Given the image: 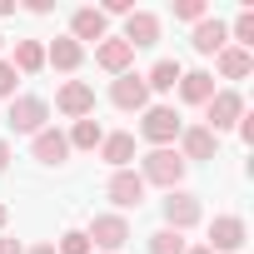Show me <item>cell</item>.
<instances>
[{"instance_id":"cell-34","label":"cell","mask_w":254,"mask_h":254,"mask_svg":"<svg viewBox=\"0 0 254 254\" xmlns=\"http://www.w3.org/2000/svg\"><path fill=\"white\" fill-rule=\"evenodd\" d=\"M185 254H209V249H204V244H199V249H185Z\"/></svg>"},{"instance_id":"cell-29","label":"cell","mask_w":254,"mask_h":254,"mask_svg":"<svg viewBox=\"0 0 254 254\" xmlns=\"http://www.w3.org/2000/svg\"><path fill=\"white\" fill-rule=\"evenodd\" d=\"M100 15H105V20H110V15H135V0H105Z\"/></svg>"},{"instance_id":"cell-14","label":"cell","mask_w":254,"mask_h":254,"mask_svg":"<svg viewBox=\"0 0 254 254\" xmlns=\"http://www.w3.org/2000/svg\"><path fill=\"white\" fill-rule=\"evenodd\" d=\"M100 160H105L110 170H130V160H135V135H105V140H100Z\"/></svg>"},{"instance_id":"cell-17","label":"cell","mask_w":254,"mask_h":254,"mask_svg":"<svg viewBox=\"0 0 254 254\" xmlns=\"http://www.w3.org/2000/svg\"><path fill=\"white\" fill-rule=\"evenodd\" d=\"M180 95H185L190 105H209V95H214V75H209V70H190V75H180Z\"/></svg>"},{"instance_id":"cell-12","label":"cell","mask_w":254,"mask_h":254,"mask_svg":"<svg viewBox=\"0 0 254 254\" xmlns=\"http://www.w3.org/2000/svg\"><path fill=\"white\" fill-rule=\"evenodd\" d=\"M214 135L204 130V125H190V130H180V160L190 165V160H214Z\"/></svg>"},{"instance_id":"cell-2","label":"cell","mask_w":254,"mask_h":254,"mask_svg":"<svg viewBox=\"0 0 254 254\" xmlns=\"http://www.w3.org/2000/svg\"><path fill=\"white\" fill-rule=\"evenodd\" d=\"M45 120H50V105H45L40 95H20V100H10V130H20V135H40Z\"/></svg>"},{"instance_id":"cell-26","label":"cell","mask_w":254,"mask_h":254,"mask_svg":"<svg viewBox=\"0 0 254 254\" xmlns=\"http://www.w3.org/2000/svg\"><path fill=\"white\" fill-rule=\"evenodd\" d=\"M234 40H239V50L254 45V10H239V20H234Z\"/></svg>"},{"instance_id":"cell-10","label":"cell","mask_w":254,"mask_h":254,"mask_svg":"<svg viewBox=\"0 0 254 254\" xmlns=\"http://www.w3.org/2000/svg\"><path fill=\"white\" fill-rule=\"evenodd\" d=\"M130 50H145V45H155L160 40V20L150 15V10H135V15H125V35H120Z\"/></svg>"},{"instance_id":"cell-22","label":"cell","mask_w":254,"mask_h":254,"mask_svg":"<svg viewBox=\"0 0 254 254\" xmlns=\"http://www.w3.org/2000/svg\"><path fill=\"white\" fill-rule=\"evenodd\" d=\"M65 140H70V150H95V145L105 140V130H100L95 120H75V130H70Z\"/></svg>"},{"instance_id":"cell-9","label":"cell","mask_w":254,"mask_h":254,"mask_svg":"<svg viewBox=\"0 0 254 254\" xmlns=\"http://www.w3.org/2000/svg\"><path fill=\"white\" fill-rule=\"evenodd\" d=\"M110 100L120 105V110H145V100H150V90H145V75H115V85H110Z\"/></svg>"},{"instance_id":"cell-8","label":"cell","mask_w":254,"mask_h":254,"mask_svg":"<svg viewBox=\"0 0 254 254\" xmlns=\"http://www.w3.org/2000/svg\"><path fill=\"white\" fill-rule=\"evenodd\" d=\"M110 199H115L120 209H140V204H145V180H140L135 170H115V175H110Z\"/></svg>"},{"instance_id":"cell-19","label":"cell","mask_w":254,"mask_h":254,"mask_svg":"<svg viewBox=\"0 0 254 254\" xmlns=\"http://www.w3.org/2000/svg\"><path fill=\"white\" fill-rule=\"evenodd\" d=\"M95 60H100L110 75H125V70H130V60H135V50L125 45V40H105V45L95 50Z\"/></svg>"},{"instance_id":"cell-1","label":"cell","mask_w":254,"mask_h":254,"mask_svg":"<svg viewBox=\"0 0 254 254\" xmlns=\"http://www.w3.org/2000/svg\"><path fill=\"white\" fill-rule=\"evenodd\" d=\"M140 180H145V185H165V190H175V185L185 180V160H180V150H150Z\"/></svg>"},{"instance_id":"cell-11","label":"cell","mask_w":254,"mask_h":254,"mask_svg":"<svg viewBox=\"0 0 254 254\" xmlns=\"http://www.w3.org/2000/svg\"><path fill=\"white\" fill-rule=\"evenodd\" d=\"M55 105H60V115H70V120H90V110H95V90L80 85V80H70V85L55 95Z\"/></svg>"},{"instance_id":"cell-24","label":"cell","mask_w":254,"mask_h":254,"mask_svg":"<svg viewBox=\"0 0 254 254\" xmlns=\"http://www.w3.org/2000/svg\"><path fill=\"white\" fill-rule=\"evenodd\" d=\"M190 244H185V234H175V229H155L150 234V254H185Z\"/></svg>"},{"instance_id":"cell-3","label":"cell","mask_w":254,"mask_h":254,"mask_svg":"<svg viewBox=\"0 0 254 254\" xmlns=\"http://www.w3.org/2000/svg\"><path fill=\"white\" fill-rule=\"evenodd\" d=\"M244 239H249V229H244V219L239 214H219L214 224H209V254H234V249H244Z\"/></svg>"},{"instance_id":"cell-28","label":"cell","mask_w":254,"mask_h":254,"mask_svg":"<svg viewBox=\"0 0 254 254\" xmlns=\"http://www.w3.org/2000/svg\"><path fill=\"white\" fill-rule=\"evenodd\" d=\"M15 80H20L15 65H10V60H0V95H10V100H15Z\"/></svg>"},{"instance_id":"cell-20","label":"cell","mask_w":254,"mask_h":254,"mask_svg":"<svg viewBox=\"0 0 254 254\" xmlns=\"http://www.w3.org/2000/svg\"><path fill=\"white\" fill-rule=\"evenodd\" d=\"M45 60H50L55 70H80V60H85V45H75V40L65 35V40H55V45L45 50Z\"/></svg>"},{"instance_id":"cell-18","label":"cell","mask_w":254,"mask_h":254,"mask_svg":"<svg viewBox=\"0 0 254 254\" xmlns=\"http://www.w3.org/2000/svg\"><path fill=\"white\" fill-rule=\"evenodd\" d=\"M65 155H70V140H65L60 130H40V135H35V160H40V165H60Z\"/></svg>"},{"instance_id":"cell-6","label":"cell","mask_w":254,"mask_h":254,"mask_svg":"<svg viewBox=\"0 0 254 254\" xmlns=\"http://www.w3.org/2000/svg\"><path fill=\"white\" fill-rule=\"evenodd\" d=\"M199 199L194 194H185V190H170V199H165V229H175V234H185V229H194L199 224Z\"/></svg>"},{"instance_id":"cell-35","label":"cell","mask_w":254,"mask_h":254,"mask_svg":"<svg viewBox=\"0 0 254 254\" xmlns=\"http://www.w3.org/2000/svg\"><path fill=\"white\" fill-rule=\"evenodd\" d=\"M0 45H5V35H0Z\"/></svg>"},{"instance_id":"cell-15","label":"cell","mask_w":254,"mask_h":254,"mask_svg":"<svg viewBox=\"0 0 254 254\" xmlns=\"http://www.w3.org/2000/svg\"><path fill=\"white\" fill-rule=\"evenodd\" d=\"M70 40H75V45H80V40H105V15H100L95 5L75 10V15H70Z\"/></svg>"},{"instance_id":"cell-25","label":"cell","mask_w":254,"mask_h":254,"mask_svg":"<svg viewBox=\"0 0 254 254\" xmlns=\"http://www.w3.org/2000/svg\"><path fill=\"white\" fill-rule=\"evenodd\" d=\"M55 254H90V234L85 229H65L60 244H55Z\"/></svg>"},{"instance_id":"cell-4","label":"cell","mask_w":254,"mask_h":254,"mask_svg":"<svg viewBox=\"0 0 254 254\" xmlns=\"http://www.w3.org/2000/svg\"><path fill=\"white\" fill-rule=\"evenodd\" d=\"M140 130H145V140H155L160 150L170 145V140H180V130H185V120L170 110V105H155V110H145V120H140Z\"/></svg>"},{"instance_id":"cell-31","label":"cell","mask_w":254,"mask_h":254,"mask_svg":"<svg viewBox=\"0 0 254 254\" xmlns=\"http://www.w3.org/2000/svg\"><path fill=\"white\" fill-rule=\"evenodd\" d=\"M5 165H10V145L0 140V175H5Z\"/></svg>"},{"instance_id":"cell-23","label":"cell","mask_w":254,"mask_h":254,"mask_svg":"<svg viewBox=\"0 0 254 254\" xmlns=\"http://www.w3.org/2000/svg\"><path fill=\"white\" fill-rule=\"evenodd\" d=\"M180 75H185V70H180L175 60H160V65L145 75V90H175V85H180Z\"/></svg>"},{"instance_id":"cell-13","label":"cell","mask_w":254,"mask_h":254,"mask_svg":"<svg viewBox=\"0 0 254 254\" xmlns=\"http://www.w3.org/2000/svg\"><path fill=\"white\" fill-rule=\"evenodd\" d=\"M190 45H194L199 55H219V50L229 45V30H224V20H209V15H204V20L194 25V40H190Z\"/></svg>"},{"instance_id":"cell-30","label":"cell","mask_w":254,"mask_h":254,"mask_svg":"<svg viewBox=\"0 0 254 254\" xmlns=\"http://www.w3.org/2000/svg\"><path fill=\"white\" fill-rule=\"evenodd\" d=\"M0 254H25V249H20V239H0Z\"/></svg>"},{"instance_id":"cell-7","label":"cell","mask_w":254,"mask_h":254,"mask_svg":"<svg viewBox=\"0 0 254 254\" xmlns=\"http://www.w3.org/2000/svg\"><path fill=\"white\" fill-rule=\"evenodd\" d=\"M85 234L110 254V249H120L125 239H130V219H125V214H95V224H90Z\"/></svg>"},{"instance_id":"cell-5","label":"cell","mask_w":254,"mask_h":254,"mask_svg":"<svg viewBox=\"0 0 254 254\" xmlns=\"http://www.w3.org/2000/svg\"><path fill=\"white\" fill-rule=\"evenodd\" d=\"M204 110H209V125H204L209 135H219V130H229V125H239V120H244V100H239L234 90H214Z\"/></svg>"},{"instance_id":"cell-32","label":"cell","mask_w":254,"mask_h":254,"mask_svg":"<svg viewBox=\"0 0 254 254\" xmlns=\"http://www.w3.org/2000/svg\"><path fill=\"white\" fill-rule=\"evenodd\" d=\"M30 254H55V244H35V249H30Z\"/></svg>"},{"instance_id":"cell-27","label":"cell","mask_w":254,"mask_h":254,"mask_svg":"<svg viewBox=\"0 0 254 254\" xmlns=\"http://www.w3.org/2000/svg\"><path fill=\"white\" fill-rule=\"evenodd\" d=\"M175 15H180V20H194V25H199V20H204V0H180V5H175Z\"/></svg>"},{"instance_id":"cell-16","label":"cell","mask_w":254,"mask_h":254,"mask_svg":"<svg viewBox=\"0 0 254 254\" xmlns=\"http://www.w3.org/2000/svg\"><path fill=\"white\" fill-rule=\"evenodd\" d=\"M214 65H219V75H224V80H244V75L254 70V50H239V45H224V50L214 55Z\"/></svg>"},{"instance_id":"cell-21","label":"cell","mask_w":254,"mask_h":254,"mask_svg":"<svg viewBox=\"0 0 254 254\" xmlns=\"http://www.w3.org/2000/svg\"><path fill=\"white\" fill-rule=\"evenodd\" d=\"M15 75H35L40 65H45V45L40 40H15Z\"/></svg>"},{"instance_id":"cell-33","label":"cell","mask_w":254,"mask_h":254,"mask_svg":"<svg viewBox=\"0 0 254 254\" xmlns=\"http://www.w3.org/2000/svg\"><path fill=\"white\" fill-rule=\"evenodd\" d=\"M5 219H10V209H5V204H0V229H5Z\"/></svg>"}]
</instances>
